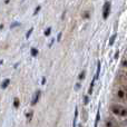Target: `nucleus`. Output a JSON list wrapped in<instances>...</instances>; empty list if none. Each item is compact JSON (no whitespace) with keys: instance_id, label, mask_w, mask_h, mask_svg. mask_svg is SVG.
Returning a JSON list of instances; mask_svg holds the SVG:
<instances>
[{"instance_id":"nucleus-1","label":"nucleus","mask_w":127,"mask_h":127,"mask_svg":"<svg viewBox=\"0 0 127 127\" xmlns=\"http://www.w3.org/2000/svg\"><path fill=\"white\" fill-rule=\"evenodd\" d=\"M110 112L114 115L119 117H126L127 116V107L123 105H119V104H113L110 105Z\"/></svg>"},{"instance_id":"nucleus-2","label":"nucleus","mask_w":127,"mask_h":127,"mask_svg":"<svg viewBox=\"0 0 127 127\" xmlns=\"http://www.w3.org/2000/svg\"><path fill=\"white\" fill-rule=\"evenodd\" d=\"M115 96L118 100L126 101L127 100V88L125 86H119L115 90Z\"/></svg>"},{"instance_id":"nucleus-3","label":"nucleus","mask_w":127,"mask_h":127,"mask_svg":"<svg viewBox=\"0 0 127 127\" xmlns=\"http://www.w3.org/2000/svg\"><path fill=\"white\" fill-rule=\"evenodd\" d=\"M109 12H110V2L107 1L103 8V18L104 19H107L108 16H109Z\"/></svg>"},{"instance_id":"nucleus-4","label":"nucleus","mask_w":127,"mask_h":127,"mask_svg":"<svg viewBox=\"0 0 127 127\" xmlns=\"http://www.w3.org/2000/svg\"><path fill=\"white\" fill-rule=\"evenodd\" d=\"M105 127H119V125L114 118L109 117L105 121Z\"/></svg>"},{"instance_id":"nucleus-5","label":"nucleus","mask_w":127,"mask_h":127,"mask_svg":"<svg viewBox=\"0 0 127 127\" xmlns=\"http://www.w3.org/2000/svg\"><path fill=\"white\" fill-rule=\"evenodd\" d=\"M40 94H41V92L40 90H38V92H36V94L33 95V97H32V100H31V105H36V104L38 103V100H39V98H40Z\"/></svg>"},{"instance_id":"nucleus-6","label":"nucleus","mask_w":127,"mask_h":127,"mask_svg":"<svg viewBox=\"0 0 127 127\" xmlns=\"http://www.w3.org/2000/svg\"><path fill=\"white\" fill-rule=\"evenodd\" d=\"M77 117H78V108L75 107V116H74V122H72V127H76Z\"/></svg>"},{"instance_id":"nucleus-7","label":"nucleus","mask_w":127,"mask_h":127,"mask_svg":"<svg viewBox=\"0 0 127 127\" xmlns=\"http://www.w3.org/2000/svg\"><path fill=\"white\" fill-rule=\"evenodd\" d=\"M9 84H10V79L9 78H6L3 81H2V84H1V87H2V89H4V88H7L9 86Z\"/></svg>"},{"instance_id":"nucleus-8","label":"nucleus","mask_w":127,"mask_h":127,"mask_svg":"<svg viewBox=\"0 0 127 127\" xmlns=\"http://www.w3.org/2000/svg\"><path fill=\"white\" fill-rule=\"evenodd\" d=\"M96 78H97V77L95 76V77H94V79L92 80V84H90V88H89V92H88L89 94H92V93H93V89H94V85H95V80H96Z\"/></svg>"},{"instance_id":"nucleus-9","label":"nucleus","mask_w":127,"mask_h":127,"mask_svg":"<svg viewBox=\"0 0 127 127\" xmlns=\"http://www.w3.org/2000/svg\"><path fill=\"white\" fill-rule=\"evenodd\" d=\"M99 119H100V113H99V110H97L96 119H95V127H97V124L99 123Z\"/></svg>"},{"instance_id":"nucleus-10","label":"nucleus","mask_w":127,"mask_h":127,"mask_svg":"<svg viewBox=\"0 0 127 127\" xmlns=\"http://www.w3.org/2000/svg\"><path fill=\"white\" fill-rule=\"evenodd\" d=\"M30 54H31V56H32V57H36V56L38 55V49L37 48H31Z\"/></svg>"},{"instance_id":"nucleus-11","label":"nucleus","mask_w":127,"mask_h":127,"mask_svg":"<svg viewBox=\"0 0 127 127\" xmlns=\"http://www.w3.org/2000/svg\"><path fill=\"white\" fill-rule=\"evenodd\" d=\"M19 105H20V103H19V99H18L17 97H16V98L13 99V106H15L16 108H18V107H19Z\"/></svg>"},{"instance_id":"nucleus-12","label":"nucleus","mask_w":127,"mask_h":127,"mask_svg":"<svg viewBox=\"0 0 127 127\" xmlns=\"http://www.w3.org/2000/svg\"><path fill=\"white\" fill-rule=\"evenodd\" d=\"M51 33V28L50 27H48V28L46 29V31H45V36H49Z\"/></svg>"},{"instance_id":"nucleus-13","label":"nucleus","mask_w":127,"mask_h":127,"mask_svg":"<svg viewBox=\"0 0 127 127\" xmlns=\"http://www.w3.org/2000/svg\"><path fill=\"white\" fill-rule=\"evenodd\" d=\"M115 39H116V35H113L112 37H110V41H109V45H110V46L114 44V40H115Z\"/></svg>"},{"instance_id":"nucleus-14","label":"nucleus","mask_w":127,"mask_h":127,"mask_svg":"<svg viewBox=\"0 0 127 127\" xmlns=\"http://www.w3.org/2000/svg\"><path fill=\"white\" fill-rule=\"evenodd\" d=\"M84 78H85V70H83V71L80 72V75L78 76V79H80V80L81 79H84Z\"/></svg>"},{"instance_id":"nucleus-15","label":"nucleus","mask_w":127,"mask_h":127,"mask_svg":"<svg viewBox=\"0 0 127 127\" xmlns=\"http://www.w3.org/2000/svg\"><path fill=\"white\" fill-rule=\"evenodd\" d=\"M88 103H89V98H88V96L86 95V96L84 97V104H85V105H87Z\"/></svg>"},{"instance_id":"nucleus-16","label":"nucleus","mask_w":127,"mask_h":127,"mask_svg":"<svg viewBox=\"0 0 127 127\" xmlns=\"http://www.w3.org/2000/svg\"><path fill=\"white\" fill-rule=\"evenodd\" d=\"M40 9H41V7H40V6H38L37 8H36V10L33 11V16H35V15H37V13H38V12H39V11H40Z\"/></svg>"},{"instance_id":"nucleus-17","label":"nucleus","mask_w":127,"mask_h":127,"mask_svg":"<svg viewBox=\"0 0 127 127\" xmlns=\"http://www.w3.org/2000/svg\"><path fill=\"white\" fill-rule=\"evenodd\" d=\"M31 116H32V110H30V112H29L28 114L26 115V117L29 119V121H30V119H31Z\"/></svg>"},{"instance_id":"nucleus-18","label":"nucleus","mask_w":127,"mask_h":127,"mask_svg":"<svg viewBox=\"0 0 127 127\" xmlns=\"http://www.w3.org/2000/svg\"><path fill=\"white\" fill-rule=\"evenodd\" d=\"M32 30H33V28H30L28 30V32H27V36H26V38H29L30 37V35H31V32H32Z\"/></svg>"},{"instance_id":"nucleus-19","label":"nucleus","mask_w":127,"mask_h":127,"mask_svg":"<svg viewBox=\"0 0 127 127\" xmlns=\"http://www.w3.org/2000/svg\"><path fill=\"white\" fill-rule=\"evenodd\" d=\"M60 38H62V32L58 33V36H57V41H60Z\"/></svg>"},{"instance_id":"nucleus-20","label":"nucleus","mask_w":127,"mask_h":127,"mask_svg":"<svg viewBox=\"0 0 127 127\" xmlns=\"http://www.w3.org/2000/svg\"><path fill=\"white\" fill-rule=\"evenodd\" d=\"M123 66L127 68V60H123Z\"/></svg>"},{"instance_id":"nucleus-21","label":"nucleus","mask_w":127,"mask_h":127,"mask_svg":"<svg viewBox=\"0 0 127 127\" xmlns=\"http://www.w3.org/2000/svg\"><path fill=\"white\" fill-rule=\"evenodd\" d=\"M20 24H18V22H16V24H12L11 25V28H13V27H16V26H19Z\"/></svg>"},{"instance_id":"nucleus-22","label":"nucleus","mask_w":127,"mask_h":127,"mask_svg":"<svg viewBox=\"0 0 127 127\" xmlns=\"http://www.w3.org/2000/svg\"><path fill=\"white\" fill-rule=\"evenodd\" d=\"M78 88H80V83H77L76 84V90L78 89Z\"/></svg>"},{"instance_id":"nucleus-23","label":"nucleus","mask_w":127,"mask_h":127,"mask_svg":"<svg viewBox=\"0 0 127 127\" xmlns=\"http://www.w3.org/2000/svg\"><path fill=\"white\" fill-rule=\"evenodd\" d=\"M45 83H46V78L44 77V78L41 79V84H42V85H45Z\"/></svg>"},{"instance_id":"nucleus-24","label":"nucleus","mask_w":127,"mask_h":127,"mask_svg":"<svg viewBox=\"0 0 127 127\" xmlns=\"http://www.w3.org/2000/svg\"><path fill=\"white\" fill-rule=\"evenodd\" d=\"M123 125H125V126H127V118L125 119V121L123 122Z\"/></svg>"},{"instance_id":"nucleus-25","label":"nucleus","mask_w":127,"mask_h":127,"mask_svg":"<svg viewBox=\"0 0 127 127\" xmlns=\"http://www.w3.org/2000/svg\"><path fill=\"white\" fill-rule=\"evenodd\" d=\"M126 76H127V72H126Z\"/></svg>"}]
</instances>
